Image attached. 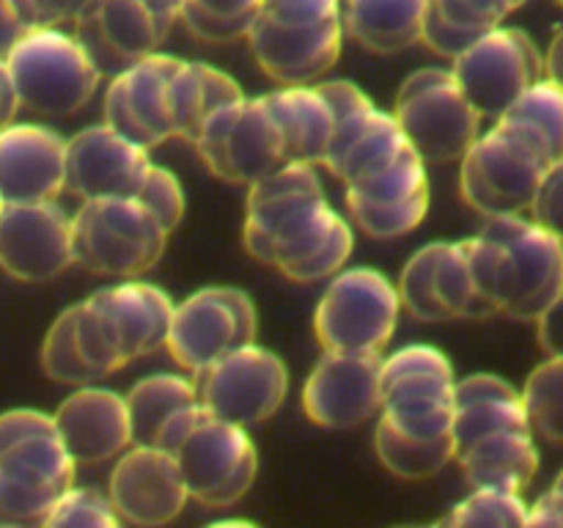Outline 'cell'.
Listing matches in <instances>:
<instances>
[{"label":"cell","mask_w":563,"mask_h":528,"mask_svg":"<svg viewBox=\"0 0 563 528\" xmlns=\"http://www.w3.org/2000/svg\"><path fill=\"white\" fill-rule=\"evenodd\" d=\"M355 237L324 198L322 179L308 163H284L251 185L245 248L297 284L324 280L344 270Z\"/></svg>","instance_id":"obj_1"},{"label":"cell","mask_w":563,"mask_h":528,"mask_svg":"<svg viewBox=\"0 0 563 528\" xmlns=\"http://www.w3.org/2000/svg\"><path fill=\"white\" fill-rule=\"evenodd\" d=\"M465 245L493 314L533 322L563 292V242L522 215L487 218Z\"/></svg>","instance_id":"obj_2"},{"label":"cell","mask_w":563,"mask_h":528,"mask_svg":"<svg viewBox=\"0 0 563 528\" xmlns=\"http://www.w3.org/2000/svg\"><path fill=\"white\" fill-rule=\"evenodd\" d=\"M176 302L159 286L126 278L77 302V346L97 377L163 350Z\"/></svg>","instance_id":"obj_3"},{"label":"cell","mask_w":563,"mask_h":528,"mask_svg":"<svg viewBox=\"0 0 563 528\" xmlns=\"http://www.w3.org/2000/svg\"><path fill=\"white\" fill-rule=\"evenodd\" d=\"M20 108L38 116H75L99 88V66L82 42L60 28H33L5 53Z\"/></svg>","instance_id":"obj_4"},{"label":"cell","mask_w":563,"mask_h":528,"mask_svg":"<svg viewBox=\"0 0 563 528\" xmlns=\"http://www.w3.org/2000/svg\"><path fill=\"white\" fill-rule=\"evenodd\" d=\"M168 231L135 196L86 198L71 215L75 264L108 278H137L163 258Z\"/></svg>","instance_id":"obj_5"},{"label":"cell","mask_w":563,"mask_h":528,"mask_svg":"<svg viewBox=\"0 0 563 528\" xmlns=\"http://www.w3.org/2000/svg\"><path fill=\"white\" fill-rule=\"evenodd\" d=\"M460 160L462 198L484 218L526 212L553 163L531 135L504 121L482 132Z\"/></svg>","instance_id":"obj_6"},{"label":"cell","mask_w":563,"mask_h":528,"mask_svg":"<svg viewBox=\"0 0 563 528\" xmlns=\"http://www.w3.org/2000/svg\"><path fill=\"white\" fill-rule=\"evenodd\" d=\"M394 119L423 163H451L482 135V116L460 88L451 69L427 66L401 82Z\"/></svg>","instance_id":"obj_7"},{"label":"cell","mask_w":563,"mask_h":528,"mask_svg":"<svg viewBox=\"0 0 563 528\" xmlns=\"http://www.w3.org/2000/svg\"><path fill=\"white\" fill-rule=\"evenodd\" d=\"M399 292L368 267L339 270L319 297L313 330L324 350L383 352L399 322Z\"/></svg>","instance_id":"obj_8"},{"label":"cell","mask_w":563,"mask_h":528,"mask_svg":"<svg viewBox=\"0 0 563 528\" xmlns=\"http://www.w3.org/2000/svg\"><path fill=\"white\" fill-rule=\"evenodd\" d=\"M258 336L256 306L236 286H207L174 306L165 350L187 374L201 377Z\"/></svg>","instance_id":"obj_9"},{"label":"cell","mask_w":563,"mask_h":528,"mask_svg":"<svg viewBox=\"0 0 563 528\" xmlns=\"http://www.w3.org/2000/svg\"><path fill=\"white\" fill-rule=\"evenodd\" d=\"M192 143L207 168L234 185H256L286 163L284 138L264 97L220 105Z\"/></svg>","instance_id":"obj_10"},{"label":"cell","mask_w":563,"mask_h":528,"mask_svg":"<svg viewBox=\"0 0 563 528\" xmlns=\"http://www.w3.org/2000/svg\"><path fill=\"white\" fill-rule=\"evenodd\" d=\"M451 75L482 119H500L544 77V58L520 28L498 25L454 55Z\"/></svg>","instance_id":"obj_11"},{"label":"cell","mask_w":563,"mask_h":528,"mask_svg":"<svg viewBox=\"0 0 563 528\" xmlns=\"http://www.w3.org/2000/svg\"><path fill=\"white\" fill-rule=\"evenodd\" d=\"M192 501L209 509L236 504L258 473V454L251 435L240 424L207 416L174 449Z\"/></svg>","instance_id":"obj_12"},{"label":"cell","mask_w":563,"mask_h":528,"mask_svg":"<svg viewBox=\"0 0 563 528\" xmlns=\"http://www.w3.org/2000/svg\"><path fill=\"white\" fill-rule=\"evenodd\" d=\"M317 86L333 108L335 127L322 165H328L335 179L344 185L363 179L388 165L401 148L410 146L394 113L377 108L355 82L328 80Z\"/></svg>","instance_id":"obj_13"},{"label":"cell","mask_w":563,"mask_h":528,"mask_svg":"<svg viewBox=\"0 0 563 528\" xmlns=\"http://www.w3.org/2000/svg\"><path fill=\"white\" fill-rule=\"evenodd\" d=\"M396 292L401 308L421 322H454L493 314L473 278L465 240L432 242L412 253Z\"/></svg>","instance_id":"obj_14"},{"label":"cell","mask_w":563,"mask_h":528,"mask_svg":"<svg viewBox=\"0 0 563 528\" xmlns=\"http://www.w3.org/2000/svg\"><path fill=\"white\" fill-rule=\"evenodd\" d=\"M286 394H289L286 363L273 350L253 341L201 374L198 402L212 416L247 429L273 418L284 405Z\"/></svg>","instance_id":"obj_15"},{"label":"cell","mask_w":563,"mask_h":528,"mask_svg":"<svg viewBox=\"0 0 563 528\" xmlns=\"http://www.w3.org/2000/svg\"><path fill=\"white\" fill-rule=\"evenodd\" d=\"M75 468L58 432L0 451V526H44L55 501L75 484Z\"/></svg>","instance_id":"obj_16"},{"label":"cell","mask_w":563,"mask_h":528,"mask_svg":"<svg viewBox=\"0 0 563 528\" xmlns=\"http://www.w3.org/2000/svg\"><path fill=\"white\" fill-rule=\"evenodd\" d=\"M344 187L352 220L377 240L410 234L427 218V163L412 146H405L388 165Z\"/></svg>","instance_id":"obj_17"},{"label":"cell","mask_w":563,"mask_h":528,"mask_svg":"<svg viewBox=\"0 0 563 528\" xmlns=\"http://www.w3.org/2000/svg\"><path fill=\"white\" fill-rule=\"evenodd\" d=\"M383 352L324 350L302 388V410L317 427L352 429L383 410Z\"/></svg>","instance_id":"obj_18"},{"label":"cell","mask_w":563,"mask_h":528,"mask_svg":"<svg viewBox=\"0 0 563 528\" xmlns=\"http://www.w3.org/2000/svg\"><path fill=\"white\" fill-rule=\"evenodd\" d=\"M179 58L152 53L113 75L104 91V124L143 148L176 138L174 72Z\"/></svg>","instance_id":"obj_19"},{"label":"cell","mask_w":563,"mask_h":528,"mask_svg":"<svg viewBox=\"0 0 563 528\" xmlns=\"http://www.w3.org/2000/svg\"><path fill=\"white\" fill-rule=\"evenodd\" d=\"M75 264L71 215L58 201L3 204L0 267L16 280L38 284Z\"/></svg>","instance_id":"obj_20"},{"label":"cell","mask_w":563,"mask_h":528,"mask_svg":"<svg viewBox=\"0 0 563 528\" xmlns=\"http://www.w3.org/2000/svg\"><path fill=\"white\" fill-rule=\"evenodd\" d=\"M108 498L121 522L165 526L176 520L190 501L179 462L159 446L132 443L115 457Z\"/></svg>","instance_id":"obj_21"},{"label":"cell","mask_w":563,"mask_h":528,"mask_svg":"<svg viewBox=\"0 0 563 528\" xmlns=\"http://www.w3.org/2000/svg\"><path fill=\"white\" fill-rule=\"evenodd\" d=\"M245 38L278 86H313L339 61L344 22H284L258 14Z\"/></svg>","instance_id":"obj_22"},{"label":"cell","mask_w":563,"mask_h":528,"mask_svg":"<svg viewBox=\"0 0 563 528\" xmlns=\"http://www.w3.org/2000/svg\"><path fill=\"white\" fill-rule=\"evenodd\" d=\"M148 165V148L137 146L102 121L66 141V190L82 201L135 196Z\"/></svg>","instance_id":"obj_23"},{"label":"cell","mask_w":563,"mask_h":528,"mask_svg":"<svg viewBox=\"0 0 563 528\" xmlns=\"http://www.w3.org/2000/svg\"><path fill=\"white\" fill-rule=\"evenodd\" d=\"M75 25V36L99 72L119 75L135 61L157 53L174 22L157 16L141 0H91Z\"/></svg>","instance_id":"obj_24"},{"label":"cell","mask_w":563,"mask_h":528,"mask_svg":"<svg viewBox=\"0 0 563 528\" xmlns=\"http://www.w3.org/2000/svg\"><path fill=\"white\" fill-rule=\"evenodd\" d=\"M374 449L379 462L396 476H434L456 457L454 407L416 413L379 410Z\"/></svg>","instance_id":"obj_25"},{"label":"cell","mask_w":563,"mask_h":528,"mask_svg":"<svg viewBox=\"0 0 563 528\" xmlns=\"http://www.w3.org/2000/svg\"><path fill=\"white\" fill-rule=\"evenodd\" d=\"M66 190V138L44 124L0 130V198L3 204L55 201Z\"/></svg>","instance_id":"obj_26"},{"label":"cell","mask_w":563,"mask_h":528,"mask_svg":"<svg viewBox=\"0 0 563 528\" xmlns=\"http://www.w3.org/2000/svg\"><path fill=\"white\" fill-rule=\"evenodd\" d=\"M60 443L75 465L93 468L115 460L132 446V421L126 399L115 391L77 385L75 394L53 413Z\"/></svg>","instance_id":"obj_27"},{"label":"cell","mask_w":563,"mask_h":528,"mask_svg":"<svg viewBox=\"0 0 563 528\" xmlns=\"http://www.w3.org/2000/svg\"><path fill=\"white\" fill-rule=\"evenodd\" d=\"M383 410L416 413L454 407L456 374L449 358L429 344H410L383 358Z\"/></svg>","instance_id":"obj_28"},{"label":"cell","mask_w":563,"mask_h":528,"mask_svg":"<svg viewBox=\"0 0 563 528\" xmlns=\"http://www.w3.org/2000/svg\"><path fill=\"white\" fill-rule=\"evenodd\" d=\"M269 113L278 121L284 138L286 163H324L333 138V108L319 86H280L278 91L264 94Z\"/></svg>","instance_id":"obj_29"},{"label":"cell","mask_w":563,"mask_h":528,"mask_svg":"<svg viewBox=\"0 0 563 528\" xmlns=\"http://www.w3.org/2000/svg\"><path fill=\"white\" fill-rule=\"evenodd\" d=\"M456 462L473 487H498L522 493L539 471V451L533 432L500 429L482 435L456 449Z\"/></svg>","instance_id":"obj_30"},{"label":"cell","mask_w":563,"mask_h":528,"mask_svg":"<svg viewBox=\"0 0 563 528\" xmlns=\"http://www.w3.org/2000/svg\"><path fill=\"white\" fill-rule=\"evenodd\" d=\"M500 429H526L528 416L520 391L495 374H467L454 385L456 449Z\"/></svg>","instance_id":"obj_31"},{"label":"cell","mask_w":563,"mask_h":528,"mask_svg":"<svg viewBox=\"0 0 563 528\" xmlns=\"http://www.w3.org/2000/svg\"><path fill=\"white\" fill-rule=\"evenodd\" d=\"M429 0H346L344 33L372 53H401L421 42Z\"/></svg>","instance_id":"obj_32"},{"label":"cell","mask_w":563,"mask_h":528,"mask_svg":"<svg viewBox=\"0 0 563 528\" xmlns=\"http://www.w3.org/2000/svg\"><path fill=\"white\" fill-rule=\"evenodd\" d=\"M515 0H429L421 42L443 58H454L484 33L504 25Z\"/></svg>","instance_id":"obj_33"},{"label":"cell","mask_w":563,"mask_h":528,"mask_svg":"<svg viewBox=\"0 0 563 528\" xmlns=\"http://www.w3.org/2000/svg\"><path fill=\"white\" fill-rule=\"evenodd\" d=\"M245 97L240 82L209 64L179 61L174 72V124L176 135L196 141L203 121L231 99Z\"/></svg>","instance_id":"obj_34"},{"label":"cell","mask_w":563,"mask_h":528,"mask_svg":"<svg viewBox=\"0 0 563 528\" xmlns=\"http://www.w3.org/2000/svg\"><path fill=\"white\" fill-rule=\"evenodd\" d=\"M124 399L132 421V443L154 446L165 424L198 402V388L181 374H152L132 385Z\"/></svg>","instance_id":"obj_35"},{"label":"cell","mask_w":563,"mask_h":528,"mask_svg":"<svg viewBox=\"0 0 563 528\" xmlns=\"http://www.w3.org/2000/svg\"><path fill=\"white\" fill-rule=\"evenodd\" d=\"M495 121H504L531 135L553 163L563 157V88L559 82L548 77L537 80Z\"/></svg>","instance_id":"obj_36"},{"label":"cell","mask_w":563,"mask_h":528,"mask_svg":"<svg viewBox=\"0 0 563 528\" xmlns=\"http://www.w3.org/2000/svg\"><path fill=\"white\" fill-rule=\"evenodd\" d=\"M520 396L531 432L548 443L563 446V358L539 363Z\"/></svg>","instance_id":"obj_37"},{"label":"cell","mask_w":563,"mask_h":528,"mask_svg":"<svg viewBox=\"0 0 563 528\" xmlns=\"http://www.w3.org/2000/svg\"><path fill=\"white\" fill-rule=\"evenodd\" d=\"M264 0H187L179 20L203 42L245 38L256 22Z\"/></svg>","instance_id":"obj_38"},{"label":"cell","mask_w":563,"mask_h":528,"mask_svg":"<svg viewBox=\"0 0 563 528\" xmlns=\"http://www.w3.org/2000/svg\"><path fill=\"white\" fill-rule=\"evenodd\" d=\"M77 306H69L49 324L42 344V369L49 380L64 385H88L99 380L82 361L77 346Z\"/></svg>","instance_id":"obj_39"},{"label":"cell","mask_w":563,"mask_h":528,"mask_svg":"<svg viewBox=\"0 0 563 528\" xmlns=\"http://www.w3.org/2000/svg\"><path fill=\"white\" fill-rule=\"evenodd\" d=\"M445 526H528V504L522 493L498 487H473L465 501L451 509Z\"/></svg>","instance_id":"obj_40"},{"label":"cell","mask_w":563,"mask_h":528,"mask_svg":"<svg viewBox=\"0 0 563 528\" xmlns=\"http://www.w3.org/2000/svg\"><path fill=\"white\" fill-rule=\"evenodd\" d=\"M119 515H115L113 504L110 498H104L102 493L97 490H88V487H75L71 484L55 506L49 509L47 520L44 526H53V528H64V526H75V528H115L119 526Z\"/></svg>","instance_id":"obj_41"},{"label":"cell","mask_w":563,"mask_h":528,"mask_svg":"<svg viewBox=\"0 0 563 528\" xmlns=\"http://www.w3.org/2000/svg\"><path fill=\"white\" fill-rule=\"evenodd\" d=\"M135 198L163 223L168 234L185 218V190H181L179 179L168 168H163V165H148Z\"/></svg>","instance_id":"obj_42"},{"label":"cell","mask_w":563,"mask_h":528,"mask_svg":"<svg viewBox=\"0 0 563 528\" xmlns=\"http://www.w3.org/2000/svg\"><path fill=\"white\" fill-rule=\"evenodd\" d=\"M531 220L563 242V157L550 163L531 201Z\"/></svg>","instance_id":"obj_43"},{"label":"cell","mask_w":563,"mask_h":528,"mask_svg":"<svg viewBox=\"0 0 563 528\" xmlns=\"http://www.w3.org/2000/svg\"><path fill=\"white\" fill-rule=\"evenodd\" d=\"M11 3L27 31H33V28H60L64 22H75L91 0H11Z\"/></svg>","instance_id":"obj_44"},{"label":"cell","mask_w":563,"mask_h":528,"mask_svg":"<svg viewBox=\"0 0 563 528\" xmlns=\"http://www.w3.org/2000/svg\"><path fill=\"white\" fill-rule=\"evenodd\" d=\"M258 14L284 22L341 20V0H264Z\"/></svg>","instance_id":"obj_45"},{"label":"cell","mask_w":563,"mask_h":528,"mask_svg":"<svg viewBox=\"0 0 563 528\" xmlns=\"http://www.w3.org/2000/svg\"><path fill=\"white\" fill-rule=\"evenodd\" d=\"M58 432L55 429V418L47 416L42 410H9L0 416V451L9 449L11 443H20V440L33 438V435H49Z\"/></svg>","instance_id":"obj_46"},{"label":"cell","mask_w":563,"mask_h":528,"mask_svg":"<svg viewBox=\"0 0 563 528\" xmlns=\"http://www.w3.org/2000/svg\"><path fill=\"white\" fill-rule=\"evenodd\" d=\"M533 322H537L539 344L548 358H563V292Z\"/></svg>","instance_id":"obj_47"},{"label":"cell","mask_w":563,"mask_h":528,"mask_svg":"<svg viewBox=\"0 0 563 528\" xmlns=\"http://www.w3.org/2000/svg\"><path fill=\"white\" fill-rule=\"evenodd\" d=\"M22 33H27V25L16 14L14 3L11 0H0V58H5V53L14 47Z\"/></svg>","instance_id":"obj_48"},{"label":"cell","mask_w":563,"mask_h":528,"mask_svg":"<svg viewBox=\"0 0 563 528\" xmlns=\"http://www.w3.org/2000/svg\"><path fill=\"white\" fill-rule=\"evenodd\" d=\"M16 110H20V99H16L14 80H11L5 61L0 58V130L14 121Z\"/></svg>","instance_id":"obj_49"},{"label":"cell","mask_w":563,"mask_h":528,"mask_svg":"<svg viewBox=\"0 0 563 528\" xmlns=\"http://www.w3.org/2000/svg\"><path fill=\"white\" fill-rule=\"evenodd\" d=\"M544 77L563 88V28H559V33L550 42L548 55H544Z\"/></svg>","instance_id":"obj_50"},{"label":"cell","mask_w":563,"mask_h":528,"mask_svg":"<svg viewBox=\"0 0 563 528\" xmlns=\"http://www.w3.org/2000/svg\"><path fill=\"white\" fill-rule=\"evenodd\" d=\"M141 3L146 6V9H152L157 16H163V20L176 22L187 0H141Z\"/></svg>","instance_id":"obj_51"},{"label":"cell","mask_w":563,"mask_h":528,"mask_svg":"<svg viewBox=\"0 0 563 528\" xmlns=\"http://www.w3.org/2000/svg\"><path fill=\"white\" fill-rule=\"evenodd\" d=\"M548 495L563 509V471L559 473V479H555V484H553V487H550Z\"/></svg>","instance_id":"obj_52"},{"label":"cell","mask_w":563,"mask_h":528,"mask_svg":"<svg viewBox=\"0 0 563 528\" xmlns=\"http://www.w3.org/2000/svg\"><path fill=\"white\" fill-rule=\"evenodd\" d=\"M528 3V0H515V6H517V9H520V6H526Z\"/></svg>","instance_id":"obj_53"},{"label":"cell","mask_w":563,"mask_h":528,"mask_svg":"<svg viewBox=\"0 0 563 528\" xmlns=\"http://www.w3.org/2000/svg\"><path fill=\"white\" fill-rule=\"evenodd\" d=\"M0 212H3V198H0Z\"/></svg>","instance_id":"obj_54"},{"label":"cell","mask_w":563,"mask_h":528,"mask_svg":"<svg viewBox=\"0 0 563 528\" xmlns=\"http://www.w3.org/2000/svg\"><path fill=\"white\" fill-rule=\"evenodd\" d=\"M555 3H559V6H561V9H563V0H555Z\"/></svg>","instance_id":"obj_55"}]
</instances>
